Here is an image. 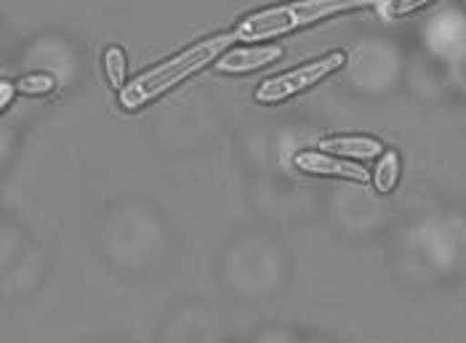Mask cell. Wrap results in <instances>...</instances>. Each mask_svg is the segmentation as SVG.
Instances as JSON below:
<instances>
[{
    "label": "cell",
    "mask_w": 466,
    "mask_h": 343,
    "mask_svg": "<svg viewBox=\"0 0 466 343\" xmlns=\"http://www.w3.org/2000/svg\"><path fill=\"white\" fill-rule=\"evenodd\" d=\"M16 88L22 94H48L54 88V77L51 75H30V77L19 80Z\"/></svg>",
    "instance_id": "9"
},
{
    "label": "cell",
    "mask_w": 466,
    "mask_h": 343,
    "mask_svg": "<svg viewBox=\"0 0 466 343\" xmlns=\"http://www.w3.org/2000/svg\"><path fill=\"white\" fill-rule=\"evenodd\" d=\"M283 56V48L278 45H253V48H235L229 54H224L216 69L218 72H251V69L264 67L269 62H278Z\"/></svg>",
    "instance_id": "5"
},
{
    "label": "cell",
    "mask_w": 466,
    "mask_h": 343,
    "mask_svg": "<svg viewBox=\"0 0 466 343\" xmlns=\"http://www.w3.org/2000/svg\"><path fill=\"white\" fill-rule=\"evenodd\" d=\"M373 3H379V0H293L286 5L264 8L258 14L246 16L238 27V40H248V43L269 40V37L290 33L296 27H307L312 22H320V19L344 14V11L365 8Z\"/></svg>",
    "instance_id": "2"
},
{
    "label": "cell",
    "mask_w": 466,
    "mask_h": 343,
    "mask_svg": "<svg viewBox=\"0 0 466 343\" xmlns=\"http://www.w3.org/2000/svg\"><path fill=\"white\" fill-rule=\"evenodd\" d=\"M14 91H19V88H14V86H11V83H5V80L0 83V106H3V109H5V106L11 104V96H14Z\"/></svg>",
    "instance_id": "11"
},
{
    "label": "cell",
    "mask_w": 466,
    "mask_h": 343,
    "mask_svg": "<svg viewBox=\"0 0 466 343\" xmlns=\"http://www.w3.org/2000/svg\"><path fill=\"white\" fill-rule=\"evenodd\" d=\"M397 178H400V157H397V152H387V155L381 157L379 168H376V176H373L376 189H379L381 195H390L397 187Z\"/></svg>",
    "instance_id": "7"
},
{
    "label": "cell",
    "mask_w": 466,
    "mask_h": 343,
    "mask_svg": "<svg viewBox=\"0 0 466 343\" xmlns=\"http://www.w3.org/2000/svg\"><path fill=\"white\" fill-rule=\"evenodd\" d=\"M344 62H347V54L336 51V54H328L323 59L312 62V65H304V67L286 72V75H278V77H272V80H267V83L258 86L256 102L278 104L288 99V96H293V94H301V91L318 86L330 72L344 67Z\"/></svg>",
    "instance_id": "3"
},
{
    "label": "cell",
    "mask_w": 466,
    "mask_h": 343,
    "mask_svg": "<svg viewBox=\"0 0 466 343\" xmlns=\"http://www.w3.org/2000/svg\"><path fill=\"white\" fill-rule=\"evenodd\" d=\"M379 3H381V0H379Z\"/></svg>",
    "instance_id": "12"
},
{
    "label": "cell",
    "mask_w": 466,
    "mask_h": 343,
    "mask_svg": "<svg viewBox=\"0 0 466 343\" xmlns=\"http://www.w3.org/2000/svg\"><path fill=\"white\" fill-rule=\"evenodd\" d=\"M431 0H387V11L392 16H402V14H413L419 11L421 5H427Z\"/></svg>",
    "instance_id": "10"
},
{
    "label": "cell",
    "mask_w": 466,
    "mask_h": 343,
    "mask_svg": "<svg viewBox=\"0 0 466 343\" xmlns=\"http://www.w3.org/2000/svg\"><path fill=\"white\" fill-rule=\"evenodd\" d=\"M296 168L307 173H320V176H339V178L360 181V184H365L370 178L365 168H360L355 163H347L341 157H333V155H323V152H301V155H296Z\"/></svg>",
    "instance_id": "4"
},
{
    "label": "cell",
    "mask_w": 466,
    "mask_h": 343,
    "mask_svg": "<svg viewBox=\"0 0 466 343\" xmlns=\"http://www.w3.org/2000/svg\"><path fill=\"white\" fill-rule=\"evenodd\" d=\"M320 152H339L344 157L370 160V157L381 155V144L368 136H336L320 141Z\"/></svg>",
    "instance_id": "6"
},
{
    "label": "cell",
    "mask_w": 466,
    "mask_h": 343,
    "mask_svg": "<svg viewBox=\"0 0 466 343\" xmlns=\"http://www.w3.org/2000/svg\"><path fill=\"white\" fill-rule=\"evenodd\" d=\"M235 40H238V33L216 35L211 40H203V43L189 45L187 51H181L179 56H174V59H168V62H163L157 67L147 69L137 80H131L126 88H120V104L126 109H137L142 104L152 102L155 96L166 94L168 88H174L177 83H181L187 75H192V72H198L200 67L211 65L216 56L227 45H232Z\"/></svg>",
    "instance_id": "1"
},
{
    "label": "cell",
    "mask_w": 466,
    "mask_h": 343,
    "mask_svg": "<svg viewBox=\"0 0 466 343\" xmlns=\"http://www.w3.org/2000/svg\"><path fill=\"white\" fill-rule=\"evenodd\" d=\"M105 69H107L109 83L115 88H123V83H126V54L120 48H109L105 54Z\"/></svg>",
    "instance_id": "8"
}]
</instances>
